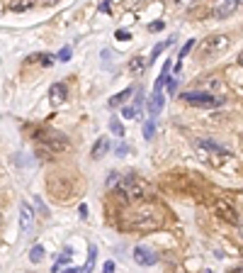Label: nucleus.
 <instances>
[{
  "mask_svg": "<svg viewBox=\"0 0 243 273\" xmlns=\"http://www.w3.org/2000/svg\"><path fill=\"white\" fill-rule=\"evenodd\" d=\"M151 193V186L146 181H139L134 176H122L120 183H117V195L126 203H139V200H146V195Z\"/></svg>",
  "mask_w": 243,
  "mask_h": 273,
  "instance_id": "obj_1",
  "label": "nucleus"
},
{
  "mask_svg": "<svg viewBox=\"0 0 243 273\" xmlns=\"http://www.w3.org/2000/svg\"><path fill=\"white\" fill-rule=\"evenodd\" d=\"M194 149L204 161H209L214 166H221L231 156V151L226 146H221L219 141H214V139H194Z\"/></svg>",
  "mask_w": 243,
  "mask_h": 273,
  "instance_id": "obj_2",
  "label": "nucleus"
},
{
  "mask_svg": "<svg viewBox=\"0 0 243 273\" xmlns=\"http://www.w3.org/2000/svg\"><path fill=\"white\" fill-rule=\"evenodd\" d=\"M161 224H163V215L158 210H139L129 219V227L136 229V232H153Z\"/></svg>",
  "mask_w": 243,
  "mask_h": 273,
  "instance_id": "obj_3",
  "label": "nucleus"
},
{
  "mask_svg": "<svg viewBox=\"0 0 243 273\" xmlns=\"http://www.w3.org/2000/svg\"><path fill=\"white\" fill-rule=\"evenodd\" d=\"M229 47H231V39H229L226 34H212V37H207V39L199 44V56H202L204 61H212V59L221 56Z\"/></svg>",
  "mask_w": 243,
  "mask_h": 273,
  "instance_id": "obj_4",
  "label": "nucleus"
},
{
  "mask_svg": "<svg viewBox=\"0 0 243 273\" xmlns=\"http://www.w3.org/2000/svg\"><path fill=\"white\" fill-rule=\"evenodd\" d=\"M185 103L194 105V108H221L224 105V98L209 93V90H187L180 95Z\"/></svg>",
  "mask_w": 243,
  "mask_h": 273,
  "instance_id": "obj_5",
  "label": "nucleus"
},
{
  "mask_svg": "<svg viewBox=\"0 0 243 273\" xmlns=\"http://www.w3.org/2000/svg\"><path fill=\"white\" fill-rule=\"evenodd\" d=\"M37 139L44 146V151H49V154H61L68 149V136H63L61 132H39Z\"/></svg>",
  "mask_w": 243,
  "mask_h": 273,
  "instance_id": "obj_6",
  "label": "nucleus"
},
{
  "mask_svg": "<svg viewBox=\"0 0 243 273\" xmlns=\"http://www.w3.org/2000/svg\"><path fill=\"white\" fill-rule=\"evenodd\" d=\"M214 212H217L219 219H224L229 224H241V217H239L236 207L231 203H226V200H214Z\"/></svg>",
  "mask_w": 243,
  "mask_h": 273,
  "instance_id": "obj_7",
  "label": "nucleus"
},
{
  "mask_svg": "<svg viewBox=\"0 0 243 273\" xmlns=\"http://www.w3.org/2000/svg\"><path fill=\"white\" fill-rule=\"evenodd\" d=\"M241 5H243V0H219V2L214 5L212 15H214L217 20H226V17H231Z\"/></svg>",
  "mask_w": 243,
  "mask_h": 273,
  "instance_id": "obj_8",
  "label": "nucleus"
},
{
  "mask_svg": "<svg viewBox=\"0 0 243 273\" xmlns=\"http://www.w3.org/2000/svg\"><path fill=\"white\" fill-rule=\"evenodd\" d=\"M32 222H34V212H32L29 203H20V232L27 234L32 229Z\"/></svg>",
  "mask_w": 243,
  "mask_h": 273,
  "instance_id": "obj_9",
  "label": "nucleus"
},
{
  "mask_svg": "<svg viewBox=\"0 0 243 273\" xmlns=\"http://www.w3.org/2000/svg\"><path fill=\"white\" fill-rule=\"evenodd\" d=\"M134 261H136L139 266H153V264L158 261V256H156L151 249H146V246H136V249H134Z\"/></svg>",
  "mask_w": 243,
  "mask_h": 273,
  "instance_id": "obj_10",
  "label": "nucleus"
},
{
  "mask_svg": "<svg viewBox=\"0 0 243 273\" xmlns=\"http://www.w3.org/2000/svg\"><path fill=\"white\" fill-rule=\"evenodd\" d=\"M49 98H51V103H54V105H61V103L68 98L66 85H63V83H54V85L49 88Z\"/></svg>",
  "mask_w": 243,
  "mask_h": 273,
  "instance_id": "obj_11",
  "label": "nucleus"
},
{
  "mask_svg": "<svg viewBox=\"0 0 243 273\" xmlns=\"http://www.w3.org/2000/svg\"><path fill=\"white\" fill-rule=\"evenodd\" d=\"M107 151H110V139H107V136H100V139L93 144V151H90V156L97 161V159H102Z\"/></svg>",
  "mask_w": 243,
  "mask_h": 273,
  "instance_id": "obj_12",
  "label": "nucleus"
},
{
  "mask_svg": "<svg viewBox=\"0 0 243 273\" xmlns=\"http://www.w3.org/2000/svg\"><path fill=\"white\" fill-rule=\"evenodd\" d=\"M161 108H163V93H161V90H156V93H153V98H151V103H148V115H151V117H156V115L161 112Z\"/></svg>",
  "mask_w": 243,
  "mask_h": 273,
  "instance_id": "obj_13",
  "label": "nucleus"
},
{
  "mask_svg": "<svg viewBox=\"0 0 243 273\" xmlns=\"http://www.w3.org/2000/svg\"><path fill=\"white\" fill-rule=\"evenodd\" d=\"M207 90L214 93V95L221 93V90H224V81H221L219 76H209V81H207Z\"/></svg>",
  "mask_w": 243,
  "mask_h": 273,
  "instance_id": "obj_14",
  "label": "nucleus"
},
{
  "mask_svg": "<svg viewBox=\"0 0 243 273\" xmlns=\"http://www.w3.org/2000/svg\"><path fill=\"white\" fill-rule=\"evenodd\" d=\"M144 68H146V59H144V56H134V59L129 61V73H134V76L141 73Z\"/></svg>",
  "mask_w": 243,
  "mask_h": 273,
  "instance_id": "obj_15",
  "label": "nucleus"
},
{
  "mask_svg": "<svg viewBox=\"0 0 243 273\" xmlns=\"http://www.w3.org/2000/svg\"><path fill=\"white\" fill-rule=\"evenodd\" d=\"M129 95H131V88H126V90H122V93H117L112 100H110V108H120V105H124L126 100H129Z\"/></svg>",
  "mask_w": 243,
  "mask_h": 273,
  "instance_id": "obj_16",
  "label": "nucleus"
},
{
  "mask_svg": "<svg viewBox=\"0 0 243 273\" xmlns=\"http://www.w3.org/2000/svg\"><path fill=\"white\" fill-rule=\"evenodd\" d=\"M42 259H44V246H32V251H29V261L32 264H42Z\"/></svg>",
  "mask_w": 243,
  "mask_h": 273,
  "instance_id": "obj_17",
  "label": "nucleus"
},
{
  "mask_svg": "<svg viewBox=\"0 0 243 273\" xmlns=\"http://www.w3.org/2000/svg\"><path fill=\"white\" fill-rule=\"evenodd\" d=\"M29 7H32V0H12L10 2L12 12H22V10H29Z\"/></svg>",
  "mask_w": 243,
  "mask_h": 273,
  "instance_id": "obj_18",
  "label": "nucleus"
},
{
  "mask_svg": "<svg viewBox=\"0 0 243 273\" xmlns=\"http://www.w3.org/2000/svg\"><path fill=\"white\" fill-rule=\"evenodd\" d=\"M95 256H97V254H95V246H90V256H88V264H85V266L80 269V273H90V271H93V266H95Z\"/></svg>",
  "mask_w": 243,
  "mask_h": 273,
  "instance_id": "obj_19",
  "label": "nucleus"
},
{
  "mask_svg": "<svg viewBox=\"0 0 243 273\" xmlns=\"http://www.w3.org/2000/svg\"><path fill=\"white\" fill-rule=\"evenodd\" d=\"M110 132L115 136H124V127H122L120 120H110Z\"/></svg>",
  "mask_w": 243,
  "mask_h": 273,
  "instance_id": "obj_20",
  "label": "nucleus"
},
{
  "mask_svg": "<svg viewBox=\"0 0 243 273\" xmlns=\"http://www.w3.org/2000/svg\"><path fill=\"white\" fill-rule=\"evenodd\" d=\"M122 115H124L126 120H134V117L139 115V108H136V105H129V108L124 105V110H122Z\"/></svg>",
  "mask_w": 243,
  "mask_h": 273,
  "instance_id": "obj_21",
  "label": "nucleus"
},
{
  "mask_svg": "<svg viewBox=\"0 0 243 273\" xmlns=\"http://www.w3.org/2000/svg\"><path fill=\"white\" fill-rule=\"evenodd\" d=\"M153 132H156V125H153V120H148V122L144 125V136H146V139H151Z\"/></svg>",
  "mask_w": 243,
  "mask_h": 273,
  "instance_id": "obj_22",
  "label": "nucleus"
},
{
  "mask_svg": "<svg viewBox=\"0 0 243 273\" xmlns=\"http://www.w3.org/2000/svg\"><path fill=\"white\" fill-rule=\"evenodd\" d=\"M71 54H73V52H71V47H63L56 59H59V61H68V59H71Z\"/></svg>",
  "mask_w": 243,
  "mask_h": 273,
  "instance_id": "obj_23",
  "label": "nucleus"
},
{
  "mask_svg": "<svg viewBox=\"0 0 243 273\" xmlns=\"http://www.w3.org/2000/svg\"><path fill=\"white\" fill-rule=\"evenodd\" d=\"M115 183H120V173H117V171H112V173L107 176V183H105V186H107V188H112Z\"/></svg>",
  "mask_w": 243,
  "mask_h": 273,
  "instance_id": "obj_24",
  "label": "nucleus"
},
{
  "mask_svg": "<svg viewBox=\"0 0 243 273\" xmlns=\"http://www.w3.org/2000/svg\"><path fill=\"white\" fill-rule=\"evenodd\" d=\"M192 47H194V42L190 39V42H187V44H185V47H182V49H180V59H185V56L190 54V49H192Z\"/></svg>",
  "mask_w": 243,
  "mask_h": 273,
  "instance_id": "obj_25",
  "label": "nucleus"
},
{
  "mask_svg": "<svg viewBox=\"0 0 243 273\" xmlns=\"http://www.w3.org/2000/svg\"><path fill=\"white\" fill-rule=\"evenodd\" d=\"M102 273H115V261H107V264L102 266Z\"/></svg>",
  "mask_w": 243,
  "mask_h": 273,
  "instance_id": "obj_26",
  "label": "nucleus"
},
{
  "mask_svg": "<svg viewBox=\"0 0 243 273\" xmlns=\"http://www.w3.org/2000/svg\"><path fill=\"white\" fill-rule=\"evenodd\" d=\"M126 151H129V146H126V144H120V146H117V154H120V156H124Z\"/></svg>",
  "mask_w": 243,
  "mask_h": 273,
  "instance_id": "obj_27",
  "label": "nucleus"
},
{
  "mask_svg": "<svg viewBox=\"0 0 243 273\" xmlns=\"http://www.w3.org/2000/svg\"><path fill=\"white\" fill-rule=\"evenodd\" d=\"M117 39H129V32H124V29H120V32H117Z\"/></svg>",
  "mask_w": 243,
  "mask_h": 273,
  "instance_id": "obj_28",
  "label": "nucleus"
},
{
  "mask_svg": "<svg viewBox=\"0 0 243 273\" xmlns=\"http://www.w3.org/2000/svg\"><path fill=\"white\" fill-rule=\"evenodd\" d=\"M100 10H110V0H105V2L100 5Z\"/></svg>",
  "mask_w": 243,
  "mask_h": 273,
  "instance_id": "obj_29",
  "label": "nucleus"
},
{
  "mask_svg": "<svg viewBox=\"0 0 243 273\" xmlns=\"http://www.w3.org/2000/svg\"><path fill=\"white\" fill-rule=\"evenodd\" d=\"M180 5H192V2H197V0H178Z\"/></svg>",
  "mask_w": 243,
  "mask_h": 273,
  "instance_id": "obj_30",
  "label": "nucleus"
},
{
  "mask_svg": "<svg viewBox=\"0 0 243 273\" xmlns=\"http://www.w3.org/2000/svg\"><path fill=\"white\" fill-rule=\"evenodd\" d=\"M63 273H80V271H78V269H66Z\"/></svg>",
  "mask_w": 243,
  "mask_h": 273,
  "instance_id": "obj_31",
  "label": "nucleus"
},
{
  "mask_svg": "<svg viewBox=\"0 0 243 273\" xmlns=\"http://www.w3.org/2000/svg\"><path fill=\"white\" fill-rule=\"evenodd\" d=\"M44 2H47V5H54V2H59V0H44Z\"/></svg>",
  "mask_w": 243,
  "mask_h": 273,
  "instance_id": "obj_32",
  "label": "nucleus"
},
{
  "mask_svg": "<svg viewBox=\"0 0 243 273\" xmlns=\"http://www.w3.org/2000/svg\"><path fill=\"white\" fill-rule=\"evenodd\" d=\"M239 64H241V66H243V52H241V54H239Z\"/></svg>",
  "mask_w": 243,
  "mask_h": 273,
  "instance_id": "obj_33",
  "label": "nucleus"
},
{
  "mask_svg": "<svg viewBox=\"0 0 243 273\" xmlns=\"http://www.w3.org/2000/svg\"><path fill=\"white\" fill-rule=\"evenodd\" d=\"M0 224H2V215H0Z\"/></svg>",
  "mask_w": 243,
  "mask_h": 273,
  "instance_id": "obj_34",
  "label": "nucleus"
},
{
  "mask_svg": "<svg viewBox=\"0 0 243 273\" xmlns=\"http://www.w3.org/2000/svg\"><path fill=\"white\" fill-rule=\"evenodd\" d=\"M241 237H243V227H241Z\"/></svg>",
  "mask_w": 243,
  "mask_h": 273,
  "instance_id": "obj_35",
  "label": "nucleus"
},
{
  "mask_svg": "<svg viewBox=\"0 0 243 273\" xmlns=\"http://www.w3.org/2000/svg\"><path fill=\"white\" fill-rule=\"evenodd\" d=\"M129 2H136V0H129Z\"/></svg>",
  "mask_w": 243,
  "mask_h": 273,
  "instance_id": "obj_36",
  "label": "nucleus"
},
{
  "mask_svg": "<svg viewBox=\"0 0 243 273\" xmlns=\"http://www.w3.org/2000/svg\"><path fill=\"white\" fill-rule=\"evenodd\" d=\"M207 273H212V271H207Z\"/></svg>",
  "mask_w": 243,
  "mask_h": 273,
  "instance_id": "obj_37",
  "label": "nucleus"
}]
</instances>
